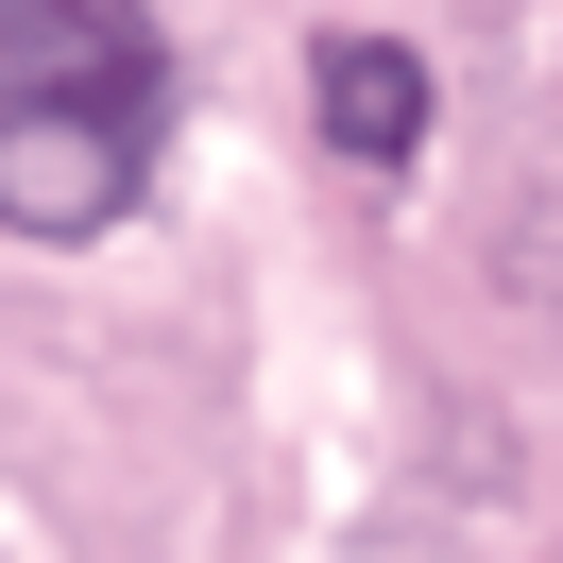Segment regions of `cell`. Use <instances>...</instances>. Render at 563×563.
<instances>
[{"instance_id": "6da1fadb", "label": "cell", "mask_w": 563, "mask_h": 563, "mask_svg": "<svg viewBox=\"0 0 563 563\" xmlns=\"http://www.w3.org/2000/svg\"><path fill=\"white\" fill-rule=\"evenodd\" d=\"M172 52L137 0H0V240H103L154 188Z\"/></svg>"}, {"instance_id": "7a4b0ae2", "label": "cell", "mask_w": 563, "mask_h": 563, "mask_svg": "<svg viewBox=\"0 0 563 563\" xmlns=\"http://www.w3.org/2000/svg\"><path fill=\"white\" fill-rule=\"evenodd\" d=\"M308 103H324V154L410 172V154H427V52L410 35H324L308 52Z\"/></svg>"}]
</instances>
